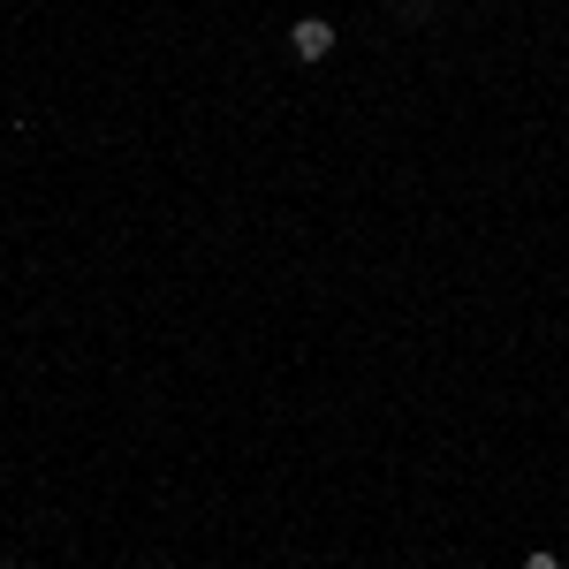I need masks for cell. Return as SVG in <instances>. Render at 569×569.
I'll use <instances>...</instances> for the list:
<instances>
[{
    "label": "cell",
    "mask_w": 569,
    "mask_h": 569,
    "mask_svg": "<svg viewBox=\"0 0 569 569\" xmlns=\"http://www.w3.org/2000/svg\"><path fill=\"white\" fill-rule=\"evenodd\" d=\"M288 46H296V61H327V54H334V23H319V15H304V23L288 31Z\"/></svg>",
    "instance_id": "obj_1"
},
{
    "label": "cell",
    "mask_w": 569,
    "mask_h": 569,
    "mask_svg": "<svg viewBox=\"0 0 569 569\" xmlns=\"http://www.w3.org/2000/svg\"><path fill=\"white\" fill-rule=\"evenodd\" d=\"M524 569H562V562H555V555H532V562H524Z\"/></svg>",
    "instance_id": "obj_2"
}]
</instances>
